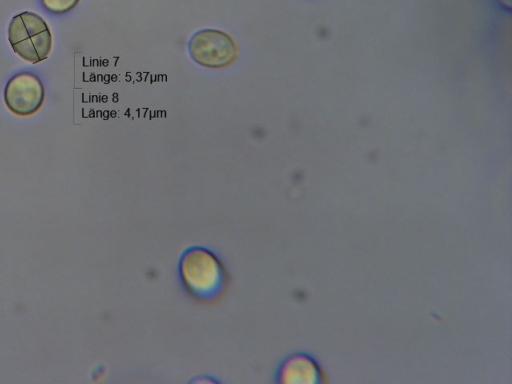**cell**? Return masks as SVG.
Returning a JSON list of instances; mask_svg holds the SVG:
<instances>
[{"label":"cell","mask_w":512,"mask_h":384,"mask_svg":"<svg viewBox=\"0 0 512 384\" xmlns=\"http://www.w3.org/2000/svg\"><path fill=\"white\" fill-rule=\"evenodd\" d=\"M176 273L185 294L201 305L218 304L230 287V274L225 263L218 254L203 245L194 244L182 250Z\"/></svg>","instance_id":"6da1fadb"},{"label":"cell","mask_w":512,"mask_h":384,"mask_svg":"<svg viewBox=\"0 0 512 384\" xmlns=\"http://www.w3.org/2000/svg\"><path fill=\"white\" fill-rule=\"evenodd\" d=\"M8 40L13 51L31 64L47 59L52 49L48 24L40 15L30 11L13 16L8 25Z\"/></svg>","instance_id":"7a4b0ae2"},{"label":"cell","mask_w":512,"mask_h":384,"mask_svg":"<svg viewBox=\"0 0 512 384\" xmlns=\"http://www.w3.org/2000/svg\"><path fill=\"white\" fill-rule=\"evenodd\" d=\"M188 52L199 66L223 69L237 61L239 46L230 34L218 29L204 28L189 38Z\"/></svg>","instance_id":"3957f363"},{"label":"cell","mask_w":512,"mask_h":384,"mask_svg":"<svg viewBox=\"0 0 512 384\" xmlns=\"http://www.w3.org/2000/svg\"><path fill=\"white\" fill-rule=\"evenodd\" d=\"M4 102L16 116L25 118L36 114L45 102V88L41 79L29 71L14 74L5 85Z\"/></svg>","instance_id":"277c9868"},{"label":"cell","mask_w":512,"mask_h":384,"mask_svg":"<svg viewBox=\"0 0 512 384\" xmlns=\"http://www.w3.org/2000/svg\"><path fill=\"white\" fill-rule=\"evenodd\" d=\"M274 382L278 384H324L328 373L321 361L311 352L294 351L277 365Z\"/></svg>","instance_id":"5b68a950"},{"label":"cell","mask_w":512,"mask_h":384,"mask_svg":"<svg viewBox=\"0 0 512 384\" xmlns=\"http://www.w3.org/2000/svg\"><path fill=\"white\" fill-rule=\"evenodd\" d=\"M81 0H40L42 7L55 15L65 14L73 10Z\"/></svg>","instance_id":"8992f818"}]
</instances>
